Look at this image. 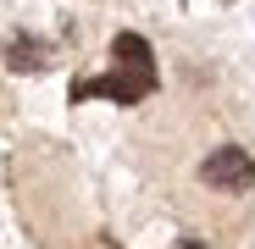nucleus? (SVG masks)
Here are the masks:
<instances>
[{
	"mask_svg": "<svg viewBox=\"0 0 255 249\" xmlns=\"http://www.w3.org/2000/svg\"><path fill=\"white\" fill-rule=\"evenodd\" d=\"M150 89H155V56L144 45V33H117L111 39V72L72 83V100L106 94L117 105H139V100H150Z\"/></svg>",
	"mask_w": 255,
	"mask_h": 249,
	"instance_id": "1",
	"label": "nucleus"
},
{
	"mask_svg": "<svg viewBox=\"0 0 255 249\" xmlns=\"http://www.w3.org/2000/svg\"><path fill=\"white\" fill-rule=\"evenodd\" d=\"M6 67L11 72H45L50 67V45H45V39H11V45H6Z\"/></svg>",
	"mask_w": 255,
	"mask_h": 249,
	"instance_id": "3",
	"label": "nucleus"
},
{
	"mask_svg": "<svg viewBox=\"0 0 255 249\" xmlns=\"http://www.w3.org/2000/svg\"><path fill=\"white\" fill-rule=\"evenodd\" d=\"M200 177H205L211 188H222V194H244V188L255 183V161H250L239 144H217V150L200 161Z\"/></svg>",
	"mask_w": 255,
	"mask_h": 249,
	"instance_id": "2",
	"label": "nucleus"
},
{
	"mask_svg": "<svg viewBox=\"0 0 255 249\" xmlns=\"http://www.w3.org/2000/svg\"><path fill=\"white\" fill-rule=\"evenodd\" d=\"M172 249H205V244H200V238H178Z\"/></svg>",
	"mask_w": 255,
	"mask_h": 249,
	"instance_id": "4",
	"label": "nucleus"
}]
</instances>
